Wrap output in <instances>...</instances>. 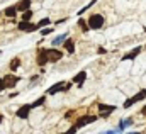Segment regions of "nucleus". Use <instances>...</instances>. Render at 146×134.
Returning a JSON list of instances; mask_svg holds the SVG:
<instances>
[{"label": "nucleus", "mask_w": 146, "mask_h": 134, "mask_svg": "<svg viewBox=\"0 0 146 134\" xmlns=\"http://www.w3.org/2000/svg\"><path fill=\"white\" fill-rule=\"evenodd\" d=\"M87 24H88V29L99 31V29L104 26V15H102V14H92V15L88 17V21H87Z\"/></svg>", "instance_id": "1"}, {"label": "nucleus", "mask_w": 146, "mask_h": 134, "mask_svg": "<svg viewBox=\"0 0 146 134\" xmlns=\"http://www.w3.org/2000/svg\"><path fill=\"white\" fill-rule=\"evenodd\" d=\"M70 83H66V82H58V83H54L53 87H49L48 90H46V95H54V94H63V92H68L70 90Z\"/></svg>", "instance_id": "2"}, {"label": "nucleus", "mask_w": 146, "mask_h": 134, "mask_svg": "<svg viewBox=\"0 0 146 134\" xmlns=\"http://www.w3.org/2000/svg\"><path fill=\"white\" fill-rule=\"evenodd\" d=\"M97 121V115H82V117H78L76 119V122L73 124L76 129H82V127H85L87 124H92V122H95Z\"/></svg>", "instance_id": "3"}, {"label": "nucleus", "mask_w": 146, "mask_h": 134, "mask_svg": "<svg viewBox=\"0 0 146 134\" xmlns=\"http://www.w3.org/2000/svg\"><path fill=\"white\" fill-rule=\"evenodd\" d=\"M31 110H33V107H31V103H24V105H21L17 110H15V117H19V119H22V121H26L27 117H29V114H31Z\"/></svg>", "instance_id": "4"}, {"label": "nucleus", "mask_w": 146, "mask_h": 134, "mask_svg": "<svg viewBox=\"0 0 146 134\" xmlns=\"http://www.w3.org/2000/svg\"><path fill=\"white\" fill-rule=\"evenodd\" d=\"M17 29L22 31V33H36V31H39L37 24H34V22H24V21H21L17 24Z\"/></svg>", "instance_id": "5"}, {"label": "nucleus", "mask_w": 146, "mask_h": 134, "mask_svg": "<svg viewBox=\"0 0 146 134\" xmlns=\"http://www.w3.org/2000/svg\"><path fill=\"white\" fill-rule=\"evenodd\" d=\"M143 99H146V90H141V92H139L138 95H134V97H131V99H127V100H126L124 103H122V107H124V109H129L131 105H134L136 102L143 100Z\"/></svg>", "instance_id": "6"}, {"label": "nucleus", "mask_w": 146, "mask_h": 134, "mask_svg": "<svg viewBox=\"0 0 146 134\" xmlns=\"http://www.w3.org/2000/svg\"><path fill=\"white\" fill-rule=\"evenodd\" d=\"M48 54H49V63H56V61H60L63 58L65 53L56 49V48H51V49H48Z\"/></svg>", "instance_id": "7"}, {"label": "nucleus", "mask_w": 146, "mask_h": 134, "mask_svg": "<svg viewBox=\"0 0 146 134\" xmlns=\"http://www.w3.org/2000/svg\"><path fill=\"white\" fill-rule=\"evenodd\" d=\"M46 63H49L48 49H39V53H37V66H44Z\"/></svg>", "instance_id": "8"}, {"label": "nucleus", "mask_w": 146, "mask_h": 134, "mask_svg": "<svg viewBox=\"0 0 146 134\" xmlns=\"http://www.w3.org/2000/svg\"><path fill=\"white\" fill-rule=\"evenodd\" d=\"M99 110H100V117L107 119L110 114L115 110V105H106V103H100V105H99Z\"/></svg>", "instance_id": "9"}, {"label": "nucleus", "mask_w": 146, "mask_h": 134, "mask_svg": "<svg viewBox=\"0 0 146 134\" xmlns=\"http://www.w3.org/2000/svg\"><path fill=\"white\" fill-rule=\"evenodd\" d=\"M19 76H15V75H7L5 78H3V82H5V88H14L17 83H19Z\"/></svg>", "instance_id": "10"}, {"label": "nucleus", "mask_w": 146, "mask_h": 134, "mask_svg": "<svg viewBox=\"0 0 146 134\" xmlns=\"http://www.w3.org/2000/svg\"><path fill=\"white\" fill-rule=\"evenodd\" d=\"M73 83H76L78 87H83V83H85V80H87V71L85 70H82V71H78L75 76L72 78Z\"/></svg>", "instance_id": "11"}, {"label": "nucleus", "mask_w": 146, "mask_h": 134, "mask_svg": "<svg viewBox=\"0 0 146 134\" xmlns=\"http://www.w3.org/2000/svg\"><path fill=\"white\" fill-rule=\"evenodd\" d=\"M31 0H21L19 3H15V9H17V12H27V10H31Z\"/></svg>", "instance_id": "12"}, {"label": "nucleus", "mask_w": 146, "mask_h": 134, "mask_svg": "<svg viewBox=\"0 0 146 134\" xmlns=\"http://www.w3.org/2000/svg\"><path fill=\"white\" fill-rule=\"evenodd\" d=\"M141 49H143L141 46H138V48H134L133 51H129L127 54H124V56H122V61H127V60H134V58H136V56H138V54L141 53Z\"/></svg>", "instance_id": "13"}, {"label": "nucleus", "mask_w": 146, "mask_h": 134, "mask_svg": "<svg viewBox=\"0 0 146 134\" xmlns=\"http://www.w3.org/2000/svg\"><path fill=\"white\" fill-rule=\"evenodd\" d=\"M66 39H68V34L63 33V34H60V36H56V37L51 41V44H53V48H56V46H60V44H65Z\"/></svg>", "instance_id": "14"}, {"label": "nucleus", "mask_w": 146, "mask_h": 134, "mask_svg": "<svg viewBox=\"0 0 146 134\" xmlns=\"http://www.w3.org/2000/svg\"><path fill=\"white\" fill-rule=\"evenodd\" d=\"M63 46H65V49H66V53H68V54H73V53H75V41H73V39L68 37V39L65 41V44H63Z\"/></svg>", "instance_id": "15"}, {"label": "nucleus", "mask_w": 146, "mask_h": 134, "mask_svg": "<svg viewBox=\"0 0 146 134\" xmlns=\"http://www.w3.org/2000/svg\"><path fill=\"white\" fill-rule=\"evenodd\" d=\"M94 3H97V0H90V2L87 3V5H83V7H82V9H80L78 12H76V14H78V17H80V15H83V14H85V12H87V10L90 9V7H94Z\"/></svg>", "instance_id": "16"}, {"label": "nucleus", "mask_w": 146, "mask_h": 134, "mask_svg": "<svg viewBox=\"0 0 146 134\" xmlns=\"http://www.w3.org/2000/svg\"><path fill=\"white\" fill-rule=\"evenodd\" d=\"M3 12H5V15H7V17H15V12H17V9H15V5H10V7H7Z\"/></svg>", "instance_id": "17"}, {"label": "nucleus", "mask_w": 146, "mask_h": 134, "mask_svg": "<svg viewBox=\"0 0 146 134\" xmlns=\"http://www.w3.org/2000/svg\"><path fill=\"white\" fill-rule=\"evenodd\" d=\"M21 66V58H12V60H10V70H12V71H15V70H17V68Z\"/></svg>", "instance_id": "18"}, {"label": "nucleus", "mask_w": 146, "mask_h": 134, "mask_svg": "<svg viewBox=\"0 0 146 134\" xmlns=\"http://www.w3.org/2000/svg\"><path fill=\"white\" fill-rule=\"evenodd\" d=\"M36 24H37L39 29H44V26H49V24H51V19H49V17H44V19H41V21L36 22Z\"/></svg>", "instance_id": "19"}, {"label": "nucleus", "mask_w": 146, "mask_h": 134, "mask_svg": "<svg viewBox=\"0 0 146 134\" xmlns=\"http://www.w3.org/2000/svg\"><path fill=\"white\" fill-rule=\"evenodd\" d=\"M44 102H46V95H42V97H39L37 100H34L33 103H31V107H33V109H36V107H41Z\"/></svg>", "instance_id": "20"}, {"label": "nucleus", "mask_w": 146, "mask_h": 134, "mask_svg": "<svg viewBox=\"0 0 146 134\" xmlns=\"http://www.w3.org/2000/svg\"><path fill=\"white\" fill-rule=\"evenodd\" d=\"M133 124V119H124L122 122H119V131H124L127 126H131Z\"/></svg>", "instance_id": "21"}, {"label": "nucleus", "mask_w": 146, "mask_h": 134, "mask_svg": "<svg viewBox=\"0 0 146 134\" xmlns=\"http://www.w3.org/2000/svg\"><path fill=\"white\" fill-rule=\"evenodd\" d=\"M33 15H34V12H33V10H27V12L22 14V21H24V22H31Z\"/></svg>", "instance_id": "22"}, {"label": "nucleus", "mask_w": 146, "mask_h": 134, "mask_svg": "<svg viewBox=\"0 0 146 134\" xmlns=\"http://www.w3.org/2000/svg\"><path fill=\"white\" fill-rule=\"evenodd\" d=\"M78 26L82 27V31H83V33H88V31H90V29H88V24H87V21H83L82 17L78 19Z\"/></svg>", "instance_id": "23"}, {"label": "nucleus", "mask_w": 146, "mask_h": 134, "mask_svg": "<svg viewBox=\"0 0 146 134\" xmlns=\"http://www.w3.org/2000/svg\"><path fill=\"white\" fill-rule=\"evenodd\" d=\"M51 33H53V26H51V27H44V29H41V36H49Z\"/></svg>", "instance_id": "24"}, {"label": "nucleus", "mask_w": 146, "mask_h": 134, "mask_svg": "<svg viewBox=\"0 0 146 134\" xmlns=\"http://www.w3.org/2000/svg\"><path fill=\"white\" fill-rule=\"evenodd\" d=\"M76 131H78V129H76L75 126H72V127H70L68 131H65V133H63V134H75V133H76Z\"/></svg>", "instance_id": "25"}, {"label": "nucleus", "mask_w": 146, "mask_h": 134, "mask_svg": "<svg viewBox=\"0 0 146 134\" xmlns=\"http://www.w3.org/2000/svg\"><path fill=\"white\" fill-rule=\"evenodd\" d=\"M5 90V82H3V78H0V94Z\"/></svg>", "instance_id": "26"}, {"label": "nucleus", "mask_w": 146, "mask_h": 134, "mask_svg": "<svg viewBox=\"0 0 146 134\" xmlns=\"http://www.w3.org/2000/svg\"><path fill=\"white\" fill-rule=\"evenodd\" d=\"M97 51H99V54H106V53H107V51H106V48H102V46H100Z\"/></svg>", "instance_id": "27"}, {"label": "nucleus", "mask_w": 146, "mask_h": 134, "mask_svg": "<svg viewBox=\"0 0 146 134\" xmlns=\"http://www.w3.org/2000/svg\"><path fill=\"white\" fill-rule=\"evenodd\" d=\"M106 134H119V133H117V131H107Z\"/></svg>", "instance_id": "28"}, {"label": "nucleus", "mask_w": 146, "mask_h": 134, "mask_svg": "<svg viewBox=\"0 0 146 134\" xmlns=\"http://www.w3.org/2000/svg\"><path fill=\"white\" fill-rule=\"evenodd\" d=\"M2 121H3V114H0V124H2Z\"/></svg>", "instance_id": "29"}, {"label": "nucleus", "mask_w": 146, "mask_h": 134, "mask_svg": "<svg viewBox=\"0 0 146 134\" xmlns=\"http://www.w3.org/2000/svg\"><path fill=\"white\" fill-rule=\"evenodd\" d=\"M127 134H141V133H127Z\"/></svg>", "instance_id": "30"}, {"label": "nucleus", "mask_w": 146, "mask_h": 134, "mask_svg": "<svg viewBox=\"0 0 146 134\" xmlns=\"http://www.w3.org/2000/svg\"><path fill=\"white\" fill-rule=\"evenodd\" d=\"M143 114H146V107H145V109H143Z\"/></svg>", "instance_id": "31"}, {"label": "nucleus", "mask_w": 146, "mask_h": 134, "mask_svg": "<svg viewBox=\"0 0 146 134\" xmlns=\"http://www.w3.org/2000/svg\"><path fill=\"white\" fill-rule=\"evenodd\" d=\"M0 54H2V51H0Z\"/></svg>", "instance_id": "32"}, {"label": "nucleus", "mask_w": 146, "mask_h": 134, "mask_svg": "<svg viewBox=\"0 0 146 134\" xmlns=\"http://www.w3.org/2000/svg\"><path fill=\"white\" fill-rule=\"evenodd\" d=\"M102 134H106V133H102Z\"/></svg>", "instance_id": "33"}]
</instances>
